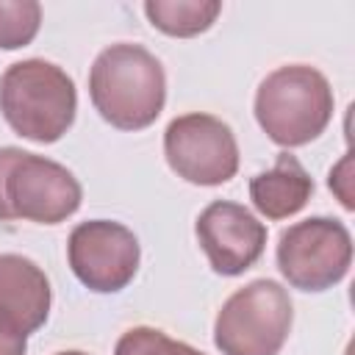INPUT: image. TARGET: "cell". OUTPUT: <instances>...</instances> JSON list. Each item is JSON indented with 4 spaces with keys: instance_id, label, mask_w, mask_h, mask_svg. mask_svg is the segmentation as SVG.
<instances>
[{
    "instance_id": "obj_1",
    "label": "cell",
    "mask_w": 355,
    "mask_h": 355,
    "mask_svg": "<svg viewBox=\"0 0 355 355\" xmlns=\"http://www.w3.org/2000/svg\"><path fill=\"white\" fill-rule=\"evenodd\" d=\"M89 97L111 128L144 130L161 116L166 103L164 67L147 47L116 42L94 58L89 69Z\"/></svg>"
},
{
    "instance_id": "obj_2",
    "label": "cell",
    "mask_w": 355,
    "mask_h": 355,
    "mask_svg": "<svg viewBox=\"0 0 355 355\" xmlns=\"http://www.w3.org/2000/svg\"><path fill=\"white\" fill-rule=\"evenodd\" d=\"M75 80L53 61L25 58L0 75V114L8 128L36 144L58 141L75 122Z\"/></svg>"
},
{
    "instance_id": "obj_3",
    "label": "cell",
    "mask_w": 355,
    "mask_h": 355,
    "mask_svg": "<svg viewBox=\"0 0 355 355\" xmlns=\"http://www.w3.org/2000/svg\"><path fill=\"white\" fill-rule=\"evenodd\" d=\"M255 119L280 147H302L319 139L333 119L330 80L308 64L277 67L255 92Z\"/></svg>"
},
{
    "instance_id": "obj_4",
    "label": "cell",
    "mask_w": 355,
    "mask_h": 355,
    "mask_svg": "<svg viewBox=\"0 0 355 355\" xmlns=\"http://www.w3.org/2000/svg\"><path fill=\"white\" fill-rule=\"evenodd\" d=\"M294 305L288 291L269 277L233 291L216 319L214 344L222 355H277L291 333Z\"/></svg>"
},
{
    "instance_id": "obj_5",
    "label": "cell",
    "mask_w": 355,
    "mask_h": 355,
    "mask_svg": "<svg viewBox=\"0 0 355 355\" xmlns=\"http://www.w3.org/2000/svg\"><path fill=\"white\" fill-rule=\"evenodd\" d=\"M277 269L291 288L327 291L352 263V236L344 222L311 216L286 227L277 239Z\"/></svg>"
},
{
    "instance_id": "obj_6",
    "label": "cell",
    "mask_w": 355,
    "mask_h": 355,
    "mask_svg": "<svg viewBox=\"0 0 355 355\" xmlns=\"http://www.w3.org/2000/svg\"><path fill=\"white\" fill-rule=\"evenodd\" d=\"M169 169L194 186H222L239 172V144L227 122L214 114L175 116L164 130Z\"/></svg>"
},
{
    "instance_id": "obj_7",
    "label": "cell",
    "mask_w": 355,
    "mask_h": 355,
    "mask_svg": "<svg viewBox=\"0 0 355 355\" xmlns=\"http://www.w3.org/2000/svg\"><path fill=\"white\" fill-rule=\"evenodd\" d=\"M72 275L97 294L122 291L139 272L141 247L130 227L111 219H89L72 227L67 239Z\"/></svg>"
},
{
    "instance_id": "obj_8",
    "label": "cell",
    "mask_w": 355,
    "mask_h": 355,
    "mask_svg": "<svg viewBox=\"0 0 355 355\" xmlns=\"http://www.w3.org/2000/svg\"><path fill=\"white\" fill-rule=\"evenodd\" d=\"M6 208L11 219L58 225L80 208L83 189L78 178L44 155L19 150L6 172Z\"/></svg>"
},
{
    "instance_id": "obj_9",
    "label": "cell",
    "mask_w": 355,
    "mask_h": 355,
    "mask_svg": "<svg viewBox=\"0 0 355 355\" xmlns=\"http://www.w3.org/2000/svg\"><path fill=\"white\" fill-rule=\"evenodd\" d=\"M194 233L211 269L225 277L247 272L266 247V225L230 200H214L205 205L194 222Z\"/></svg>"
},
{
    "instance_id": "obj_10",
    "label": "cell",
    "mask_w": 355,
    "mask_h": 355,
    "mask_svg": "<svg viewBox=\"0 0 355 355\" xmlns=\"http://www.w3.org/2000/svg\"><path fill=\"white\" fill-rule=\"evenodd\" d=\"M50 280L25 255H0V319L14 330L31 336L50 316Z\"/></svg>"
},
{
    "instance_id": "obj_11",
    "label": "cell",
    "mask_w": 355,
    "mask_h": 355,
    "mask_svg": "<svg viewBox=\"0 0 355 355\" xmlns=\"http://www.w3.org/2000/svg\"><path fill=\"white\" fill-rule=\"evenodd\" d=\"M313 194V178L291 153H280L275 166L250 180L252 205L272 222L288 219L305 208Z\"/></svg>"
},
{
    "instance_id": "obj_12",
    "label": "cell",
    "mask_w": 355,
    "mask_h": 355,
    "mask_svg": "<svg viewBox=\"0 0 355 355\" xmlns=\"http://www.w3.org/2000/svg\"><path fill=\"white\" fill-rule=\"evenodd\" d=\"M222 11L219 0H147L144 14L153 28L166 36L189 39L205 33Z\"/></svg>"
},
{
    "instance_id": "obj_13",
    "label": "cell",
    "mask_w": 355,
    "mask_h": 355,
    "mask_svg": "<svg viewBox=\"0 0 355 355\" xmlns=\"http://www.w3.org/2000/svg\"><path fill=\"white\" fill-rule=\"evenodd\" d=\"M42 25V6L36 0H0V50H19L31 44Z\"/></svg>"
},
{
    "instance_id": "obj_14",
    "label": "cell",
    "mask_w": 355,
    "mask_h": 355,
    "mask_svg": "<svg viewBox=\"0 0 355 355\" xmlns=\"http://www.w3.org/2000/svg\"><path fill=\"white\" fill-rule=\"evenodd\" d=\"M114 355H205V352L189 347L186 341L169 338L158 327L139 324V327H130L119 336Z\"/></svg>"
},
{
    "instance_id": "obj_15",
    "label": "cell",
    "mask_w": 355,
    "mask_h": 355,
    "mask_svg": "<svg viewBox=\"0 0 355 355\" xmlns=\"http://www.w3.org/2000/svg\"><path fill=\"white\" fill-rule=\"evenodd\" d=\"M327 186L336 191V197L341 200V205H344L347 211L355 208V202H352V153H347V155L330 169Z\"/></svg>"
},
{
    "instance_id": "obj_16",
    "label": "cell",
    "mask_w": 355,
    "mask_h": 355,
    "mask_svg": "<svg viewBox=\"0 0 355 355\" xmlns=\"http://www.w3.org/2000/svg\"><path fill=\"white\" fill-rule=\"evenodd\" d=\"M25 352H28V336L0 319V355H25Z\"/></svg>"
},
{
    "instance_id": "obj_17",
    "label": "cell",
    "mask_w": 355,
    "mask_h": 355,
    "mask_svg": "<svg viewBox=\"0 0 355 355\" xmlns=\"http://www.w3.org/2000/svg\"><path fill=\"white\" fill-rule=\"evenodd\" d=\"M17 155H19V147H0V222H11V214L6 208L3 189H6V172H8V166H11V161Z\"/></svg>"
},
{
    "instance_id": "obj_18",
    "label": "cell",
    "mask_w": 355,
    "mask_h": 355,
    "mask_svg": "<svg viewBox=\"0 0 355 355\" xmlns=\"http://www.w3.org/2000/svg\"><path fill=\"white\" fill-rule=\"evenodd\" d=\"M55 355H89V352H80V349H64V352H55Z\"/></svg>"
}]
</instances>
